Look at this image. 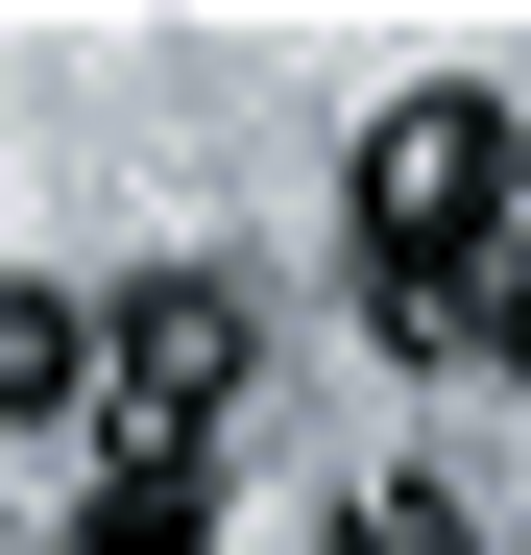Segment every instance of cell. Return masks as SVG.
Wrapping results in <instances>:
<instances>
[{
    "mask_svg": "<svg viewBox=\"0 0 531 555\" xmlns=\"http://www.w3.org/2000/svg\"><path fill=\"white\" fill-rule=\"evenodd\" d=\"M459 338H483V362H531V194H507V242L459 266Z\"/></svg>",
    "mask_w": 531,
    "mask_h": 555,
    "instance_id": "6",
    "label": "cell"
},
{
    "mask_svg": "<svg viewBox=\"0 0 531 555\" xmlns=\"http://www.w3.org/2000/svg\"><path fill=\"white\" fill-rule=\"evenodd\" d=\"M242 291L218 266H145V291L98 314V435H121V483H218V411H242Z\"/></svg>",
    "mask_w": 531,
    "mask_h": 555,
    "instance_id": "1",
    "label": "cell"
},
{
    "mask_svg": "<svg viewBox=\"0 0 531 555\" xmlns=\"http://www.w3.org/2000/svg\"><path fill=\"white\" fill-rule=\"evenodd\" d=\"M73 387H98V314H73V291H0V459H25Z\"/></svg>",
    "mask_w": 531,
    "mask_h": 555,
    "instance_id": "3",
    "label": "cell"
},
{
    "mask_svg": "<svg viewBox=\"0 0 531 555\" xmlns=\"http://www.w3.org/2000/svg\"><path fill=\"white\" fill-rule=\"evenodd\" d=\"M507 98H459V73H411V98L363 121V169H338V194H363V266H483L507 242Z\"/></svg>",
    "mask_w": 531,
    "mask_h": 555,
    "instance_id": "2",
    "label": "cell"
},
{
    "mask_svg": "<svg viewBox=\"0 0 531 555\" xmlns=\"http://www.w3.org/2000/svg\"><path fill=\"white\" fill-rule=\"evenodd\" d=\"M218 531V483H98V531H73V555H194Z\"/></svg>",
    "mask_w": 531,
    "mask_h": 555,
    "instance_id": "5",
    "label": "cell"
},
{
    "mask_svg": "<svg viewBox=\"0 0 531 555\" xmlns=\"http://www.w3.org/2000/svg\"><path fill=\"white\" fill-rule=\"evenodd\" d=\"M314 555H459V483H363V507H338Z\"/></svg>",
    "mask_w": 531,
    "mask_h": 555,
    "instance_id": "4",
    "label": "cell"
}]
</instances>
